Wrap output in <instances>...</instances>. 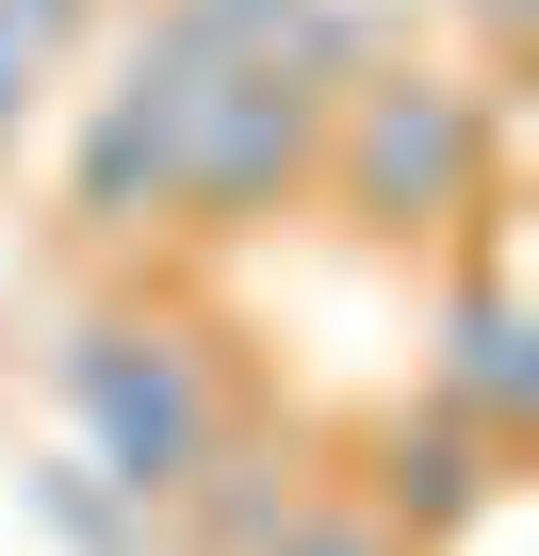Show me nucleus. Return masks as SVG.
<instances>
[{
	"label": "nucleus",
	"mask_w": 539,
	"mask_h": 556,
	"mask_svg": "<svg viewBox=\"0 0 539 556\" xmlns=\"http://www.w3.org/2000/svg\"><path fill=\"white\" fill-rule=\"evenodd\" d=\"M50 377H66V409H82V475H99V491H131V507H180V491H196V458L229 442V426H213L196 344H180V328H147V312H82V328L50 344Z\"/></svg>",
	"instance_id": "nucleus-1"
},
{
	"label": "nucleus",
	"mask_w": 539,
	"mask_h": 556,
	"mask_svg": "<svg viewBox=\"0 0 539 556\" xmlns=\"http://www.w3.org/2000/svg\"><path fill=\"white\" fill-rule=\"evenodd\" d=\"M196 83H213V50H196V34L131 50V83L99 99V131H82V164H66V213H82V229H147V213L180 197V131H196Z\"/></svg>",
	"instance_id": "nucleus-4"
},
{
	"label": "nucleus",
	"mask_w": 539,
	"mask_h": 556,
	"mask_svg": "<svg viewBox=\"0 0 539 556\" xmlns=\"http://www.w3.org/2000/svg\"><path fill=\"white\" fill-rule=\"evenodd\" d=\"M180 507H196V556H261V540L311 507V475H295V458H229V442H213Z\"/></svg>",
	"instance_id": "nucleus-7"
},
{
	"label": "nucleus",
	"mask_w": 539,
	"mask_h": 556,
	"mask_svg": "<svg viewBox=\"0 0 539 556\" xmlns=\"http://www.w3.org/2000/svg\"><path fill=\"white\" fill-rule=\"evenodd\" d=\"M490 491H506V442H490V426H458L441 393L376 442V523H409V540H425V523H474Z\"/></svg>",
	"instance_id": "nucleus-5"
},
{
	"label": "nucleus",
	"mask_w": 539,
	"mask_h": 556,
	"mask_svg": "<svg viewBox=\"0 0 539 556\" xmlns=\"http://www.w3.org/2000/svg\"><path fill=\"white\" fill-rule=\"evenodd\" d=\"M328 180L360 229H441L490 197V83L458 66H360L328 99Z\"/></svg>",
	"instance_id": "nucleus-2"
},
{
	"label": "nucleus",
	"mask_w": 539,
	"mask_h": 556,
	"mask_svg": "<svg viewBox=\"0 0 539 556\" xmlns=\"http://www.w3.org/2000/svg\"><path fill=\"white\" fill-rule=\"evenodd\" d=\"M261 556H409V540H393L376 507H328V491H311V507H295L279 540H261Z\"/></svg>",
	"instance_id": "nucleus-9"
},
{
	"label": "nucleus",
	"mask_w": 539,
	"mask_h": 556,
	"mask_svg": "<svg viewBox=\"0 0 539 556\" xmlns=\"http://www.w3.org/2000/svg\"><path fill=\"white\" fill-rule=\"evenodd\" d=\"M17 99H34V50H0V148H17Z\"/></svg>",
	"instance_id": "nucleus-10"
},
{
	"label": "nucleus",
	"mask_w": 539,
	"mask_h": 556,
	"mask_svg": "<svg viewBox=\"0 0 539 556\" xmlns=\"http://www.w3.org/2000/svg\"><path fill=\"white\" fill-rule=\"evenodd\" d=\"M34 507H50L82 556H147V507H131V491H99L82 458H50V475H34Z\"/></svg>",
	"instance_id": "nucleus-8"
},
{
	"label": "nucleus",
	"mask_w": 539,
	"mask_h": 556,
	"mask_svg": "<svg viewBox=\"0 0 539 556\" xmlns=\"http://www.w3.org/2000/svg\"><path fill=\"white\" fill-rule=\"evenodd\" d=\"M523 393H539V361H523V312H506V278L474 262V278H458V312H441V409L506 442V426H523Z\"/></svg>",
	"instance_id": "nucleus-6"
},
{
	"label": "nucleus",
	"mask_w": 539,
	"mask_h": 556,
	"mask_svg": "<svg viewBox=\"0 0 539 556\" xmlns=\"http://www.w3.org/2000/svg\"><path fill=\"white\" fill-rule=\"evenodd\" d=\"M328 99H344V83H311L295 50L213 66V83H196V131H180V213L245 229L261 197H295V180L328 164Z\"/></svg>",
	"instance_id": "nucleus-3"
}]
</instances>
